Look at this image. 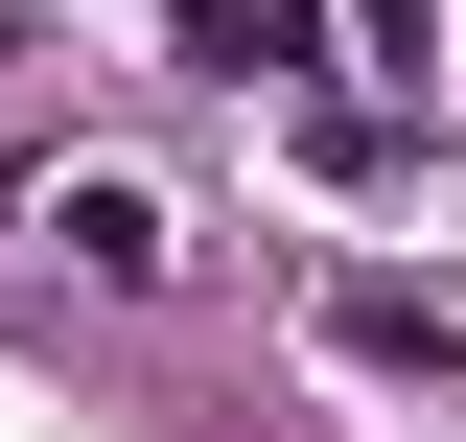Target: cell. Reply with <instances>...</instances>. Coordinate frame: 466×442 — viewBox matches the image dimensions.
Instances as JSON below:
<instances>
[{"mask_svg": "<svg viewBox=\"0 0 466 442\" xmlns=\"http://www.w3.org/2000/svg\"><path fill=\"white\" fill-rule=\"evenodd\" d=\"M327 349H350V373H443L466 326H443V303H420V279H327Z\"/></svg>", "mask_w": 466, "mask_h": 442, "instance_id": "2", "label": "cell"}, {"mask_svg": "<svg viewBox=\"0 0 466 442\" xmlns=\"http://www.w3.org/2000/svg\"><path fill=\"white\" fill-rule=\"evenodd\" d=\"M187 70H233V94H303V0H187Z\"/></svg>", "mask_w": 466, "mask_h": 442, "instance_id": "3", "label": "cell"}, {"mask_svg": "<svg viewBox=\"0 0 466 442\" xmlns=\"http://www.w3.org/2000/svg\"><path fill=\"white\" fill-rule=\"evenodd\" d=\"M47 233H70L94 279H187V210H164L140 164H70V186H47Z\"/></svg>", "mask_w": 466, "mask_h": 442, "instance_id": "1", "label": "cell"}]
</instances>
